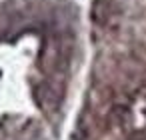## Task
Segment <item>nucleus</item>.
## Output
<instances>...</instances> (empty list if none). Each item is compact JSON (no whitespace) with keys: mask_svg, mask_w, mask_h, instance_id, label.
<instances>
[{"mask_svg":"<svg viewBox=\"0 0 146 140\" xmlns=\"http://www.w3.org/2000/svg\"><path fill=\"white\" fill-rule=\"evenodd\" d=\"M118 80L98 86L100 106L84 126V138L94 134L106 140H146V38L134 40L114 56Z\"/></svg>","mask_w":146,"mask_h":140,"instance_id":"f257e3e1","label":"nucleus"}]
</instances>
